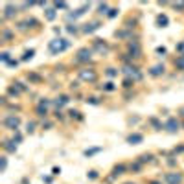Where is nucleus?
Returning a JSON list of instances; mask_svg holds the SVG:
<instances>
[{
  "label": "nucleus",
  "mask_w": 184,
  "mask_h": 184,
  "mask_svg": "<svg viewBox=\"0 0 184 184\" xmlns=\"http://www.w3.org/2000/svg\"><path fill=\"white\" fill-rule=\"evenodd\" d=\"M66 48H68V41H64V39H55V41L50 42V52H52V54L64 52Z\"/></svg>",
  "instance_id": "nucleus-1"
},
{
  "label": "nucleus",
  "mask_w": 184,
  "mask_h": 184,
  "mask_svg": "<svg viewBox=\"0 0 184 184\" xmlns=\"http://www.w3.org/2000/svg\"><path fill=\"white\" fill-rule=\"evenodd\" d=\"M79 79H81V81H87V83L96 81V72H94L92 68H83V70H79Z\"/></svg>",
  "instance_id": "nucleus-2"
},
{
  "label": "nucleus",
  "mask_w": 184,
  "mask_h": 184,
  "mask_svg": "<svg viewBox=\"0 0 184 184\" xmlns=\"http://www.w3.org/2000/svg\"><path fill=\"white\" fill-rule=\"evenodd\" d=\"M4 125L7 127V129H19V125H21V118L19 116H7L6 120H4Z\"/></svg>",
  "instance_id": "nucleus-3"
},
{
  "label": "nucleus",
  "mask_w": 184,
  "mask_h": 184,
  "mask_svg": "<svg viewBox=\"0 0 184 184\" xmlns=\"http://www.w3.org/2000/svg\"><path fill=\"white\" fill-rule=\"evenodd\" d=\"M166 182L167 184H181L182 182V175L181 173H166Z\"/></svg>",
  "instance_id": "nucleus-4"
},
{
  "label": "nucleus",
  "mask_w": 184,
  "mask_h": 184,
  "mask_svg": "<svg viewBox=\"0 0 184 184\" xmlns=\"http://www.w3.org/2000/svg\"><path fill=\"white\" fill-rule=\"evenodd\" d=\"M166 129H167L169 133H175V131L179 129V122H177L175 118H169V120L166 122Z\"/></svg>",
  "instance_id": "nucleus-5"
},
{
  "label": "nucleus",
  "mask_w": 184,
  "mask_h": 184,
  "mask_svg": "<svg viewBox=\"0 0 184 184\" xmlns=\"http://www.w3.org/2000/svg\"><path fill=\"white\" fill-rule=\"evenodd\" d=\"M88 59H90V50L83 48L78 52V61H88Z\"/></svg>",
  "instance_id": "nucleus-6"
},
{
  "label": "nucleus",
  "mask_w": 184,
  "mask_h": 184,
  "mask_svg": "<svg viewBox=\"0 0 184 184\" xmlns=\"http://www.w3.org/2000/svg\"><path fill=\"white\" fill-rule=\"evenodd\" d=\"M142 140H144L142 134H131V136L127 138V142H129V144H140Z\"/></svg>",
  "instance_id": "nucleus-7"
},
{
  "label": "nucleus",
  "mask_w": 184,
  "mask_h": 184,
  "mask_svg": "<svg viewBox=\"0 0 184 184\" xmlns=\"http://www.w3.org/2000/svg\"><path fill=\"white\" fill-rule=\"evenodd\" d=\"M167 17H166V15H158V17H157V24H158V26H160V28H166V26H167Z\"/></svg>",
  "instance_id": "nucleus-8"
},
{
  "label": "nucleus",
  "mask_w": 184,
  "mask_h": 184,
  "mask_svg": "<svg viewBox=\"0 0 184 184\" xmlns=\"http://www.w3.org/2000/svg\"><path fill=\"white\" fill-rule=\"evenodd\" d=\"M98 28H100V24H98V22H92V24H87V26H85V31H87V33H92V31H96Z\"/></svg>",
  "instance_id": "nucleus-9"
},
{
  "label": "nucleus",
  "mask_w": 184,
  "mask_h": 184,
  "mask_svg": "<svg viewBox=\"0 0 184 184\" xmlns=\"http://www.w3.org/2000/svg\"><path fill=\"white\" fill-rule=\"evenodd\" d=\"M96 50H98V52H107V44L101 42L100 39H96Z\"/></svg>",
  "instance_id": "nucleus-10"
},
{
  "label": "nucleus",
  "mask_w": 184,
  "mask_h": 184,
  "mask_svg": "<svg viewBox=\"0 0 184 184\" xmlns=\"http://www.w3.org/2000/svg\"><path fill=\"white\" fill-rule=\"evenodd\" d=\"M162 72H164L162 64H157V66H153V70H151V74H153V76H160Z\"/></svg>",
  "instance_id": "nucleus-11"
},
{
  "label": "nucleus",
  "mask_w": 184,
  "mask_h": 184,
  "mask_svg": "<svg viewBox=\"0 0 184 184\" xmlns=\"http://www.w3.org/2000/svg\"><path fill=\"white\" fill-rule=\"evenodd\" d=\"M175 66H177L179 70H184V55H179V57H177V61H175Z\"/></svg>",
  "instance_id": "nucleus-12"
},
{
  "label": "nucleus",
  "mask_w": 184,
  "mask_h": 184,
  "mask_svg": "<svg viewBox=\"0 0 184 184\" xmlns=\"http://www.w3.org/2000/svg\"><path fill=\"white\" fill-rule=\"evenodd\" d=\"M17 13V7H13V6H7L6 7V17H13Z\"/></svg>",
  "instance_id": "nucleus-13"
},
{
  "label": "nucleus",
  "mask_w": 184,
  "mask_h": 184,
  "mask_svg": "<svg viewBox=\"0 0 184 184\" xmlns=\"http://www.w3.org/2000/svg\"><path fill=\"white\" fill-rule=\"evenodd\" d=\"M46 19L48 21H54L55 19V9H46Z\"/></svg>",
  "instance_id": "nucleus-14"
},
{
  "label": "nucleus",
  "mask_w": 184,
  "mask_h": 184,
  "mask_svg": "<svg viewBox=\"0 0 184 184\" xmlns=\"http://www.w3.org/2000/svg\"><path fill=\"white\" fill-rule=\"evenodd\" d=\"M6 149L11 151V153H15L17 151V145H13V142H6Z\"/></svg>",
  "instance_id": "nucleus-15"
},
{
  "label": "nucleus",
  "mask_w": 184,
  "mask_h": 184,
  "mask_svg": "<svg viewBox=\"0 0 184 184\" xmlns=\"http://www.w3.org/2000/svg\"><path fill=\"white\" fill-rule=\"evenodd\" d=\"M57 105H59V107H61V105H64V103H68V98H66V96H61V98H59V100H57Z\"/></svg>",
  "instance_id": "nucleus-16"
},
{
  "label": "nucleus",
  "mask_w": 184,
  "mask_h": 184,
  "mask_svg": "<svg viewBox=\"0 0 184 184\" xmlns=\"http://www.w3.org/2000/svg\"><path fill=\"white\" fill-rule=\"evenodd\" d=\"M33 54H35V52H33V50H30V52H26V54H24V57H22V59H24V61H28V59H31V57H33Z\"/></svg>",
  "instance_id": "nucleus-17"
},
{
  "label": "nucleus",
  "mask_w": 184,
  "mask_h": 184,
  "mask_svg": "<svg viewBox=\"0 0 184 184\" xmlns=\"http://www.w3.org/2000/svg\"><path fill=\"white\" fill-rule=\"evenodd\" d=\"M55 7H57V9H59V7L64 9V7H66V4H64V2H57V4H55Z\"/></svg>",
  "instance_id": "nucleus-18"
},
{
  "label": "nucleus",
  "mask_w": 184,
  "mask_h": 184,
  "mask_svg": "<svg viewBox=\"0 0 184 184\" xmlns=\"http://www.w3.org/2000/svg\"><path fill=\"white\" fill-rule=\"evenodd\" d=\"M175 9H184V2H177L175 4Z\"/></svg>",
  "instance_id": "nucleus-19"
},
{
  "label": "nucleus",
  "mask_w": 184,
  "mask_h": 184,
  "mask_svg": "<svg viewBox=\"0 0 184 184\" xmlns=\"http://www.w3.org/2000/svg\"><path fill=\"white\" fill-rule=\"evenodd\" d=\"M109 6L107 4H100V13H105V9H107Z\"/></svg>",
  "instance_id": "nucleus-20"
},
{
  "label": "nucleus",
  "mask_w": 184,
  "mask_h": 184,
  "mask_svg": "<svg viewBox=\"0 0 184 184\" xmlns=\"http://www.w3.org/2000/svg\"><path fill=\"white\" fill-rule=\"evenodd\" d=\"M123 169H125V167H123V166H118V167H114V171H116V173H118V175H120V173H122Z\"/></svg>",
  "instance_id": "nucleus-21"
},
{
  "label": "nucleus",
  "mask_w": 184,
  "mask_h": 184,
  "mask_svg": "<svg viewBox=\"0 0 184 184\" xmlns=\"http://www.w3.org/2000/svg\"><path fill=\"white\" fill-rule=\"evenodd\" d=\"M68 31H70V33H76V31H78V28H76V26H68Z\"/></svg>",
  "instance_id": "nucleus-22"
},
{
  "label": "nucleus",
  "mask_w": 184,
  "mask_h": 184,
  "mask_svg": "<svg viewBox=\"0 0 184 184\" xmlns=\"http://www.w3.org/2000/svg\"><path fill=\"white\" fill-rule=\"evenodd\" d=\"M116 11H118V9H111V11H109V17H116Z\"/></svg>",
  "instance_id": "nucleus-23"
},
{
  "label": "nucleus",
  "mask_w": 184,
  "mask_h": 184,
  "mask_svg": "<svg viewBox=\"0 0 184 184\" xmlns=\"http://www.w3.org/2000/svg\"><path fill=\"white\" fill-rule=\"evenodd\" d=\"M9 59V54H2V61H7Z\"/></svg>",
  "instance_id": "nucleus-24"
},
{
  "label": "nucleus",
  "mask_w": 184,
  "mask_h": 184,
  "mask_svg": "<svg viewBox=\"0 0 184 184\" xmlns=\"http://www.w3.org/2000/svg\"><path fill=\"white\" fill-rule=\"evenodd\" d=\"M105 88H107V90H112V88H114V85H112V83H107V87H105Z\"/></svg>",
  "instance_id": "nucleus-25"
},
{
  "label": "nucleus",
  "mask_w": 184,
  "mask_h": 184,
  "mask_svg": "<svg viewBox=\"0 0 184 184\" xmlns=\"http://www.w3.org/2000/svg\"><path fill=\"white\" fill-rule=\"evenodd\" d=\"M179 50H184V42L182 44H179Z\"/></svg>",
  "instance_id": "nucleus-26"
},
{
  "label": "nucleus",
  "mask_w": 184,
  "mask_h": 184,
  "mask_svg": "<svg viewBox=\"0 0 184 184\" xmlns=\"http://www.w3.org/2000/svg\"><path fill=\"white\" fill-rule=\"evenodd\" d=\"M181 112H182V114H184V109H182V111H181Z\"/></svg>",
  "instance_id": "nucleus-27"
},
{
  "label": "nucleus",
  "mask_w": 184,
  "mask_h": 184,
  "mask_svg": "<svg viewBox=\"0 0 184 184\" xmlns=\"http://www.w3.org/2000/svg\"><path fill=\"white\" fill-rule=\"evenodd\" d=\"M127 184H131V182H127Z\"/></svg>",
  "instance_id": "nucleus-28"
}]
</instances>
